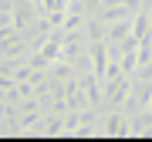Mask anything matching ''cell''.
I'll return each instance as SVG.
<instances>
[{
  "label": "cell",
  "mask_w": 152,
  "mask_h": 142,
  "mask_svg": "<svg viewBox=\"0 0 152 142\" xmlns=\"http://www.w3.org/2000/svg\"><path fill=\"white\" fill-rule=\"evenodd\" d=\"M118 37H125V24H115L108 31V41H118Z\"/></svg>",
  "instance_id": "cell-5"
},
{
  "label": "cell",
  "mask_w": 152,
  "mask_h": 142,
  "mask_svg": "<svg viewBox=\"0 0 152 142\" xmlns=\"http://www.w3.org/2000/svg\"><path fill=\"white\" fill-rule=\"evenodd\" d=\"M88 54H91V71L98 78H105V75H108V44H105L102 37L91 41V44H88Z\"/></svg>",
  "instance_id": "cell-1"
},
{
  "label": "cell",
  "mask_w": 152,
  "mask_h": 142,
  "mask_svg": "<svg viewBox=\"0 0 152 142\" xmlns=\"http://www.w3.org/2000/svg\"><path fill=\"white\" fill-rule=\"evenodd\" d=\"M78 78H81V88H85V95H88V108H98V102H102V98H98V75H95V71H91V75H88V71H85V75H78Z\"/></svg>",
  "instance_id": "cell-2"
},
{
  "label": "cell",
  "mask_w": 152,
  "mask_h": 142,
  "mask_svg": "<svg viewBox=\"0 0 152 142\" xmlns=\"http://www.w3.org/2000/svg\"><path fill=\"white\" fill-rule=\"evenodd\" d=\"M105 132H108V135H122V132H125L122 115H115V119H108V122H105Z\"/></svg>",
  "instance_id": "cell-4"
},
{
  "label": "cell",
  "mask_w": 152,
  "mask_h": 142,
  "mask_svg": "<svg viewBox=\"0 0 152 142\" xmlns=\"http://www.w3.org/2000/svg\"><path fill=\"white\" fill-rule=\"evenodd\" d=\"M64 132V115L61 112H51L48 122H44V135H61Z\"/></svg>",
  "instance_id": "cell-3"
}]
</instances>
